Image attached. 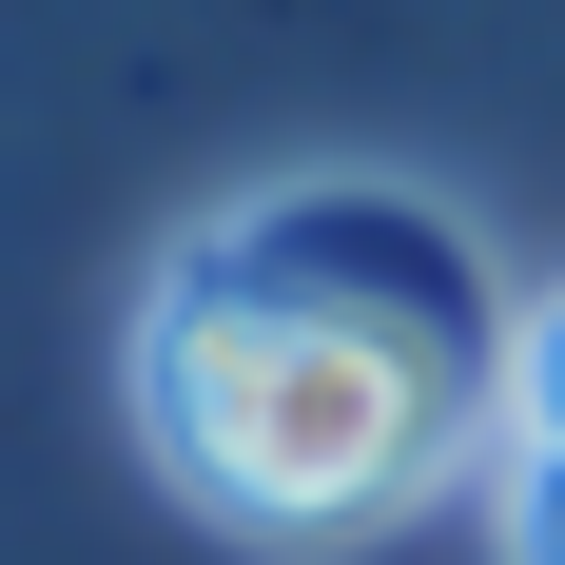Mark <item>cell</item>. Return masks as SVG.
<instances>
[{"label": "cell", "instance_id": "6da1fadb", "mask_svg": "<svg viewBox=\"0 0 565 565\" xmlns=\"http://www.w3.org/2000/svg\"><path fill=\"white\" fill-rule=\"evenodd\" d=\"M526 292L409 175H254L137 292V429L254 546H371L508 449Z\"/></svg>", "mask_w": 565, "mask_h": 565}, {"label": "cell", "instance_id": "7a4b0ae2", "mask_svg": "<svg viewBox=\"0 0 565 565\" xmlns=\"http://www.w3.org/2000/svg\"><path fill=\"white\" fill-rule=\"evenodd\" d=\"M508 449H565V274L526 292V332H508Z\"/></svg>", "mask_w": 565, "mask_h": 565}, {"label": "cell", "instance_id": "3957f363", "mask_svg": "<svg viewBox=\"0 0 565 565\" xmlns=\"http://www.w3.org/2000/svg\"><path fill=\"white\" fill-rule=\"evenodd\" d=\"M488 546H508V565H565V449H488Z\"/></svg>", "mask_w": 565, "mask_h": 565}]
</instances>
